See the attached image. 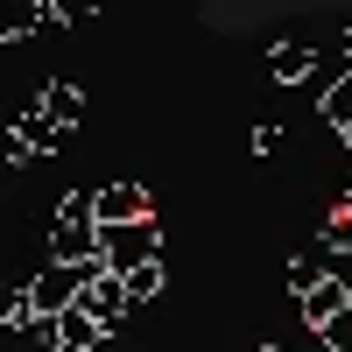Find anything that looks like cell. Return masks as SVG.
<instances>
[{"mask_svg":"<svg viewBox=\"0 0 352 352\" xmlns=\"http://www.w3.org/2000/svg\"><path fill=\"white\" fill-rule=\"evenodd\" d=\"M99 261H106L113 275H141V268H155V261H162L155 219H141V226H106V240H99Z\"/></svg>","mask_w":352,"mask_h":352,"instance_id":"cell-1","label":"cell"},{"mask_svg":"<svg viewBox=\"0 0 352 352\" xmlns=\"http://www.w3.org/2000/svg\"><path fill=\"white\" fill-rule=\"evenodd\" d=\"M78 310L92 317L99 331H113V324H120V317L134 310V296H127V282L113 275V268H99V275H92V289H85V303H78Z\"/></svg>","mask_w":352,"mask_h":352,"instance_id":"cell-2","label":"cell"},{"mask_svg":"<svg viewBox=\"0 0 352 352\" xmlns=\"http://www.w3.org/2000/svg\"><path fill=\"white\" fill-rule=\"evenodd\" d=\"M92 204H99V226H141L148 219V190L141 184H106V190H92Z\"/></svg>","mask_w":352,"mask_h":352,"instance_id":"cell-3","label":"cell"},{"mask_svg":"<svg viewBox=\"0 0 352 352\" xmlns=\"http://www.w3.org/2000/svg\"><path fill=\"white\" fill-rule=\"evenodd\" d=\"M345 310H352V289H345V282L331 275L324 289H310V296H303V324H310L317 338H324V331L338 324V317H345Z\"/></svg>","mask_w":352,"mask_h":352,"instance_id":"cell-4","label":"cell"},{"mask_svg":"<svg viewBox=\"0 0 352 352\" xmlns=\"http://www.w3.org/2000/svg\"><path fill=\"white\" fill-rule=\"evenodd\" d=\"M43 338H50V352H92L106 331L92 324V317H85V310H64V317H56V324H43Z\"/></svg>","mask_w":352,"mask_h":352,"instance_id":"cell-5","label":"cell"},{"mask_svg":"<svg viewBox=\"0 0 352 352\" xmlns=\"http://www.w3.org/2000/svg\"><path fill=\"white\" fill-rule=\"evenodd\" d=\"M310 71H317V50H310V43H275V50H268V78H275V85H303Z\"/></svg>","mask_w":352,"mask_h":352,"instance_id":"cell-6","label":"cell"},{"mask_svg":"<svg viewBox=\"0 0 352 352\" xmlns=\"http://www.w3.org/2000/svg\"><path fill=\"white\" fill-rule=\"evenodd\" d=\"M317 113H324V120H331L338 134L352 127V71H338V78L324 85V92H317Z\"/></svg>","mask_w":352,"mask_h":352,"instance_id":"cell-7","label":"cell"},{"mask_svg":"<svg viewBox=\"0 0 352 352\" xmlns=\"http://www.w3.org/2000/svg\"><path fill=\"white\" fill-rule=\"evenodd\" d=\"M43 21H50V8H43V0H8V14H0V36H8V43H21V36H36Z\"/></svg>","mask_w":352,"mask_h":352,"instance_id":"cell-8","label":"cell"},{"mask_svg":"<svg viewBox=\"0 0 352 352\" xmlns=\"http://www.w3.org/2000/svg\"><path fill=\"white\" fill-rule=\"evenodd\" d=\"M36 113H43V120H50L56 134H64V127H78V113H85V99L71 92V85H50V92H43V106H36Z\"/></svg>","mask_w":352,"mask_h":352,"instance_id":"cell-9","label":"cell"},{"mask_svg":"<svg viewBox=\"0 0 352 352\" xmlns=\"http://www.w3.org/2000/svg\"><path fill=\"white\" fill-rule=\"evenodd\" d=\"M0 324H8V331H43L36 296H28V289H14V296H8V310H0Z\"/></svg>","mask_w":352,"mask_h":352,"instance_id":"cell-10","label":"cell"},{"mask_svg":"<svg viewBox=\"0 0 352 352\" xmlns=\"http://www.w3.org/2000/svg\"><path fill=\"white\" fill-rule=\"evenodd\" d=\"M331 275H324V261H289V289H296V303L310 296V289H324Z\"/></svg>","mask_w":352,"mask_h":352,"instance_id":"cell-11","label":"cell"},{"mask_svg":"<svg viewBox=\"0 0 352 352\" xmlns=\"http://www.w3.org/2000/svg\"><path fill=\"white\" fill-rule=\"evenodd\" d=\"M120 282H127V296H134V303H148L155 289H162V261H155V268H141V275H120Z\"/></svg>","mask_w":352,"mask_h":352,"instance_id":"cell-12","label":"cell"},{"mask_svg":"<svg viewBox=\"0 0 352 352\" xmlns=\"http://www.w3.org/2000/svg\"><path fill=\"white\" fill-rule=\"evenodd\" d=\"M92 14V0H50V21H85Z\"/></svg>","mask_w":352,"mask_h":352,"instance_id":"cell-13","label":"cell"},{"mask_svg":"<svg viewBox=\"0 0 352 352\" xmlns=\"http://www.w3.org/2000/svg\"><path fill=\"white\" fill-rule=\"evenodd\" d=\"M324 345H331V352H352V310H345V317H338V324L324 331Z\"/></svg>","mask_w":352,"mask_h":352,"instance_id":"cell-14","label":"cell"},{"mask_svg":"<svg viewBox=\"0 0 352 352\" xmlns=\"http://www.w3.org/2000/svg\"><path fill=\"white\" fill-rule=\"evenodd\" d=\"M254 155H282V127H254Z\"/></svg>","mask_w":352,"mask_h":352,"instance_id":"cell-15","label":"cell"},{"mask_svg":"<svg viewBox=\"0 0 352 352\" xmlns=\"http://www.w3.org/2000/svg\"><path fill=\"white\" fill-rule=\"evenodd\" d=\"M324 240H331L338 254H352V226H331V232H324Z\"/></svg>","mask_w":352,"mask_h":352,"instance_id":"cell-16","label":"cell"},{"mask_svg":"<svg viewBox=\"0 0 352 352\" xmlns=\"http://www.w3.org/2000/svg\"><path fill=\"white\" fill-rule=\"evenodd\" d=\"M331 226H352V190H345V197L331 204Z\"/></svg>","mask_w":352,"mask_h":352,"instance_id":"cell-17","label":"cell"},{"mask_svg":"<svg viewBox=\"0 0 352 352\" xmlns=\"http://www.w3.org/2000/svg\"><path fill=\"white\" fill-rule=\"evenodd\" d=\"M338 56H345V64H352V28H345V50H338Z\"/></svg>","mask_w":352,"mask_h":352,"instance_id":"cell-18","label":"cell"},{"mask_svg":"<svg viewBox=\"0 0 352 352\" xmlns=\"http://www.w3.org/2000/svg\"><path fill=\"white\" fill-rule=\"evenodd\" d=\"M261 352H282V345H261Z\"/></svg>","mask_w":352,"mask_h":352,"instance_id":"cell-19","label":"cell"}]
</instances>
